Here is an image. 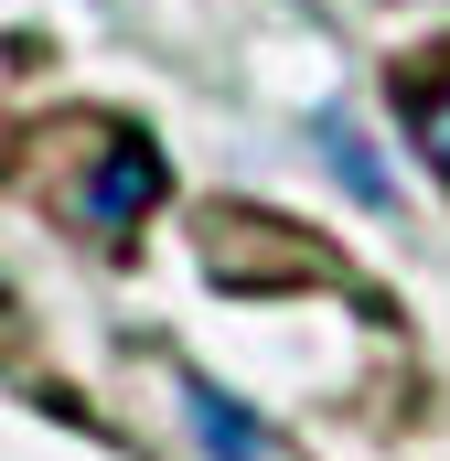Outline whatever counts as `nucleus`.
I'll return each instance as SVG.
<instances>
[{"instance_id":"4","label":"nucleus","mask_w":450,"mask_h":461,"mask_svg":"<svg viewBox=\"0 0 450 461\" xmlns=\"http://www.w3.org/2000/svg\"><path fill=\"white\" fill-rule=\"evenodd\" d=\"M322 161H333V183L354 194V204H386V194H397V183H386V161H375V150H364L343 118H322Z\"/></svg>"},{"instance_id":"1","label":"nucleus","mask_w":450,"mask_h":461,"mask_svg":"<svg viewBox=\"0 0 450 461\" xmlns=\"http://www.w3.org/2000/svg\"><path fill=\"white\" fill-rule=\"evenodd\" d=\"M22 172H32V194L54 204V226H76L86 247H129L140 215L161 204V140L150 129H129L108 108H76V118H43V129H22Z\"/></svg>"},{"instance_id":"3","label":"nucleus","mask_w":450,"mask_h":461,"mask_svg":"<svg viewBox=\"0 0 450 461\" xmlns=\"http://www.w3.org/2000/svg\"><path fill=\"white\" fill-rule=\"evenodd\" d=\"M183 397H194V429H204V451H215V461H268V429H257L247 408H225L215 386H183Z\"/></svg>"},{"instance_id":"2","label":"nucleus","mask_w":450,"mask_h":461,"mask_svg":"<svg viewBox=\"0 0 450 461\" xmlns=\"http://www.w3.org/2000/svg\"><path fill=\"white\" fill-rule=\"evenodd\" d=\"M397 108H408V140L440 161V183H450V65H397Z\"/></svg>"}]
</instances>
